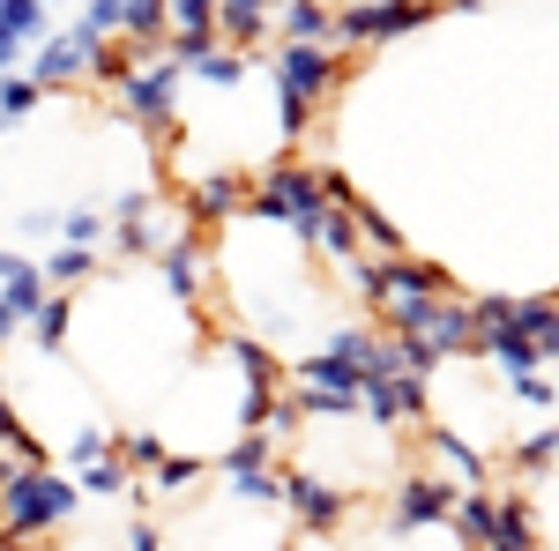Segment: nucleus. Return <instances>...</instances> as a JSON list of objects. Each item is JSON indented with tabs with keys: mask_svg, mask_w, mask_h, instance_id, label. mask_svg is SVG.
<instances>
[{
	"mask_svg": "<svg viewBox=\"0 0 559 551\" xmlns=\"http://www.w3.org/2000/svg\"><path fill=\"white\" fill-rule=\"evenodd\" d=\"M75 507H83L75 477H60L52 463L0 455V544H38L45 529H60Z\"/></svg>",
	"mask_w": 559,
	"mask_h": 551,
	"instance_id": "nucleus-1",
	"label": "nucleus"
},
{
	"mask_svg": "<svg viewBox=\"0 0 559 551\" xmlns=\"http://www.w3.org/2000/svg\"><path fill=\"white\" fill-rule=\"evenodd\" d=\"M455 291V276L440 268V261H418V254H388L373 261V313L388 321V336H418L432 321V306Z\"/></svg>",
	"mask_w": 559,
	"mask_h": 551,
	"instance_id": "nucleus-2",
	"label": "nucleus"
},
{
	"mask_svg": "<svg viewBox=\"0 0 559 551\" xmlns=\"http://www.w3.org/2000/svg\"><path fill=\"white\" fill-rule=\"evenodd\" d=\"M321 209H329V202H321V171L313 165H269V171H254V187H247V216L284 224L292 239H306Z\"/></svg>",
	"mask_w": 559,
	"mask_h": 551,
	"instance_id": "nucleus-3",
	"label": "nucleus"
},
{
	"mask_svg": "<svg viewBox=\"0 0 559 551\" xmlns=\"http://www.w3.org/2000/svg\"><path fill=\"white\" fill-rule=\"evenodd\" d=\"M440 15V0H350V8H329V38L344 45H388L403 31H418Z\"/></svg>",
	"mask_w": 559,
	"mask_h": 551,
	"instance_id": "nucleus-4",
	"label": "nucleus"
},
{
	"mask_svg": "<svg viewBox=\"0 0 559 551\" xmlns=\"http://www.w3.org/2000/svg\"><path fill=\"white\" fill-rule=\"evenodd\" d=\"M179 83H187V68L150 52V68H134L128 83H120V105H128V120H134L142 134H173V120H179Z\"/></svg>",
	"mask_w": 559,
	"mask_h": 551,
	"instance_id": "nucleus-5",
	"label": "nucleus"
},
{
	"mask_svg": "<svg viewBox=\"0 0 559 551\" xmlns=\"http://www.w3.org/2000/svg\"><path fill=\"white\" fill-rule=\"evenodd\" d=\"M276 507H292V522H299L306 537H336L350 514V492L329 484V477H313V469H284L276 477Z\"/></svg>",
	"mask_w": 559,
	"mask_h": 551,
	"instance_id": "nucleus-6",
	"label": "nucleus"
},
{
	"mask_svg": "<svg viewBox=\"0 0 559 551\" xmlns=\"http://www.w3.org/2000/svg\"><path fill=\"white\" fill-rule=\"evenodd\" d=\"M276 440L269 432H239L224 455H216V477H224V492L231 500H261V507H276Z\"/></svg>",
	"mask_w": 559,
	"mask_h": 551,
	"instance_id": "nucleus-7",
	"label": "nucleus"
},
{
	"mask_svg": "<svg viewBox=\"0 0 559 551\" xmlns=\"http://www.w3.org/2000/svg\"><path fill=\"white\" fill-rule=\"evenodd\" d=\"M269 75L284 97H306V105H321L329 89L344 83V60L329 52V45H306V38H284V52L269 60Z\"/></svg>",
	"mask_w": 559,
	"mask_h": 551,
	"instance_id": "nucleus-8",
	"label": "nucleus"
},
{
	"mask_svg": "<svg viewBox=\"0 0 559 551\" xmlns=\"http://www.w3.org/2000/svg\"><path fill=\"white\" fill-rule=\"evenodd\" d=\"M455 492H463V484H448V477H432V469H411V477H395V514H388V529H395V537H411V529H432V522H448Z\"/></svg>",
	"mask_w": 559,
	"mask_h": 551,
	"instance_id": "nucleus-9",
	"label": "nucleus"
},
{
	"mask_svg": "<svg viewBox=\"0 0 559 551\" xmlns=\"http://www.w3.org/2000/svg\"><path fill=\"white\" fill-rule=\"evenodd\" d=\"M358 418H373L381 432H403V424H418V418H426V381H418V373L366 381V387H358Z\"/></svg>",
	"mask_w": 559,
	"mask_h": 551,
	"instance_id": "nucleus-10",
	"label": "nucleus"
},
{
	"mask_svg": "<svg viewBox=\"0 0 559 551\" xmlns=\"http://www.w3.org/2000/svg\"><path fill=\"white\" fill-rule=\"evenodd\" d=\"M247 171H202L194 187H187V216H194V231H216V224H231V216L247 209Z\"/></svg>",
	"mask_w": 559,
	"mask_h": 551,
	"instance_id": "nucleus-11",
	"label": "nucleus"
},
{
	"mask_svg": "<svg viewBox=\"0 0 559 551\" xmlns=\"http://www.w3.org/2000/svg\"><path fill=\"white\" fill-rule=\"evenodd\" d=\"M150 261H157V276H165V291L194 306V298H202V268H210V231H179L173 247H157Z\"/></svg>",
	"mask_w": 559,
	"mask_h": 551,
	"instance_id": "nucleus-12",
	"label": "nucleus"
},
{
	"mask_svg": "<svg viewBox=\"0 0 559 551\" xmlns=\"http://www.w3.org/2000/svg\"><path fill=\"white\" fill-rule=\"evenodd\" d=\"M426 447H432V477H448V484H463V492H477V484H485V477H492V463H485V455H477L471 440H463V432H455V424H426Z\"/></svg>",
	"mask_w": 559,
	"mask_h": 551,
	"instance_id": "nucleus-13",
	"label": "nucleus"
},
{
	"mask_svg": "<svg viewBox=\"0 0 559 551\" xmlns=\"http://www.w3.org/2000/svg\"><path fill=\"white\" fill-rule=\"evenodd\" d=\"M418 336L432 343V358H440V366H448V358H471V336H477V328H471V298L448 291L440 306H432V321L418 328Z\"/></svg>",
	"mask_w": 559,
	"mask_h": 551,
	"instance_id": "nucleus-14",
	"label": "nucleus"
},
{
	"mask_svg": "<svg viewBox=\"0 0 559 551\" xmlns=\"http://www.w3.org/2000/svg\"><path fill=\"white\" fill-rule=\"evenodd\" d=\"M485 551H545L530 500H492V537H485Z\"/></svg>",
	"mask_w": 559,
	"mask_h": 551,
	"instance_id": "nucleus-15",
	"label": "nucleus"
},
{
	"mask_svg": "<svg viewBox=\"0 0 559 551\" xmlns=\"http://www.w3.org/2000/svg\"><path fill=\"white\" fill-rule=\"evenodd\" d=\"M0 298H8V306H15L23 321H31V313L45 306V276H38V261L15 254V247H0Z\"/></svg>",
	"mask_w": 559,
	"mask_h": 551,
	"instance_id": "nucleus-16",
	"label": "nucleus"
},
{
	"mask_svg": "<svg viewBox=\"0 0 559 551\" xmlns=\"http://www.w3.org/2000/svg\"><path fill=\"white\" fill-rule=\"evenodd\" d=\"M471 350L485 358V366H500V373H530V366H545V358H537V343L515 336V328H477Z\"/></svg>",
	"mask_w": 559,
	"mask_h": 551,
	"instance_id": "nucleus-17",
	"label": "nucleus"
},
{
	"mask_svg": "<svg viewBox=\"0 0 559 551\" xmlns=\"http://www.w3.org/2000/svg\"><path fill=\"white\" fill-rule=\"evenodd\" d=\"M448 537H455L463 551H485V537H492V492H485V484H477V492H455Z\"/></svg>",
	"mask_w": 559,
	"mask_h": 551,
	"instance_id": "nucleus-18",
	"label": "nucleus"
},
{
	"mask_svg": "<svg viewBox=\"0 0 559 551\" xmlns=\"http://www.w3.org/2000/svg\"><path fill=\"white\" fill-rule=\"evenodd\" d=\"M306 247H313L321 261H336V268L358 261V224H350V209H321V216H313V231H306Z\"/></svg>",
	"mask_w": 559,
	"mask_h": 551,
	"instance_id": "nucleus-19",
	"label": "nucleus"
},
{
	"mask_svg": "<svg viewBox=\"0 0 559 551\" xmlns=\"http://www.w3.org/2000/svg\"><path fill=\"white\" fill-rule=\"evenodd\" d=\"M75 75H83V45H75V38H45L38 60H31V83H38V89H68Z\"/></svg>",
	"mask_w": 559,
	"mask_h": 551,
	"instance_id": "nucleus-20",
	"label": "nucleus"
},
{
	"mask_svg": "<svg viewBox=\"0 0 559 551\" xmlns=\"http://www.w3.org/2000/svg\"><path fill=\"white\" fill-rule=\"evenodd\" d=\"M261 31H269V0H216V38H231L239 52H254Z\"/></svg>",
	"mask_w": 559,
	"mask_h": 551,
	"instance_id": "nucleus-21",
	"label": "nucleus"
},
{
	"mask_svg": "<svg viewBox=\"0 0 559 551\" xmlns=\"http://www.w3.org/2000/svg\"><path fill=\"white\" fill-rule=\"evenodd\" d=\"M75 492H83V500H128V492H134V469L120 463V455H97V463L75 469Z\"/></svg>",
	"mask_w": 559,
	"mask_h": 551,
	"instance_id": "nucleus-22",
	"label": "nucleus"
},
{
	"mask_svg": "<svg viewBox=\"0 0 559 551\" xmlns=\"http://www.w3.org/2000/svg\"><path fill=\"white\" fill-rule=\"evenodd\" d=\"M187 68H194L202 83H216V89H239L261 60H254V52H239V45H210V52H202V60H187Z\"/></svg>",
	"mask_w": 559,
	"mask_h": 551,
	"instance_id": "nucleus-23",
	"label": "nucleus"
},
{
	"mask_svg": "<svg viewBox=\"0 0 559 551\" xmlns=\"http://www.w3.org/2000/svg\"><path fill=\"white\" fill-rule=\"evenodd\" d=\"M552 463H559V432H552V418H537V432L515 447V477H530V484H552Z\"/></svg>",
	"mask_w": 559,
	"mask_h": 551,
	"instance_id": "nucleus-24",
	"label": "nucleus"
},
{
	"mask_svg": "<svg viewBox=\"0 0 559 551\" xmlns=\"http://www.w3.org/2000/svg\"><path fill=\"white\" fill-rule=\"evenodd\" d=\"M38 276H45V291H75V284L97 276V247H52V261H45Z\"/></svg>",
	"mask_w": 559,
	"mask_h": 551,
	"instance_id": "nucleus-25",
	"label": "nucleus"
},
{
	"mask_svg": "<svg viewBox=\"0 0 559 551\" xmlns=\"http://www.w3.org/2000/svg\"><path fill=\"white\" fill-rule=\"evenodd\" d=\"M23 328H31V336L45 343V358H52V350L68 343V328H75V298H68V291H45V306L23 321Z\"/></svg>",
	"mask_w": 559,
	"mask_h": 551,
	"instance_id": "nucleus-26",
	"label": "nucleus"
},
{
	"mask_svg": "<svg viewBox=\"0 0 559 551\" xmlns=\"http://www.w3.org/2000/svg\"><path fill=\"white\" fill-rule=\"evenodd\" d=\"M292 410H299V418L350 424V418H358V395H350V387H306V381H299V395H292Z\"/></svg>",
	"mask_w": 559,
	"mask_h": 551,
	"instance_id": "nucleus-27",
	"label": "nucleus"
},
{
	"mask_svg": "<svg viewBox=\"0 0 559 551\" xmlns=\"http://www.w3.org/2000/svg\"><path fill=\"white\" fill-rule=\"evenodd\" d=\"M350 224H358V231H366V239H358V247H373V254H411V239H403V231H395V224H388L381 209H373V202H366V194H358V202H350Z\"/></svg>",
	"mask_w": 559,
	"mask_h": 551,
	"instance_id": "nucleus-28",
	"label": "nucleus"
},
{
	"mask_svg": "<svg viewBox=\"0 0 559 551\" xmlns=\"http://www.w3.org/2000/svg\"><path fill=\"white\" fill-rule=\"evenodd\" d=\"M202 484V463L194 455H157L150 463V500H179V492H194Z\"/></svg>",
	"mask_w": 559,
	"mask_h": 551,
	"instance_id": "nucleus-29",
	"label": "nucleus"
},
{
	"mask_svg": "<svg viewBox=\"0 0 559 551\" xmlns=\"http://www.w3.org/2000/svg\"><path fill=\"white\" fill-rule=\"evenodd\" d=\"M134 60H150V52H142V45H112V38H97V52H90V75H97L105 89H120V83L134 75Z\"/></svg>",
	"mask_w": 559,
	"mask_h": 551,
	"instance_id": "nucleus-30",
	"label": "nucleus"
},
{
	"mask_svg": "<svg viewBox=\"0 0 559 551\" xmlns=\"http://www.w3.org/2000/svg\"><path fill=\"white\" fill-rule=\"evenodd\" d=\"M120 31L142 52H157V38H165V0H120Z\"/></svg>",
	"mask_w": 559,
	"mask_h": 551,
	"instance_id": "nucleus-31",
	"label": "nucleus"
},
{
	"mask_svg": "<svg viewBox=\"0 0 559 551\" xmlns=\"http://www.w3.org/2000/svg\"><path fill=\"white\" fill-rule=\"evenodd\" d=\"M0 455H15V463H45V440H38V432H23L15 403H8V387H0Z\"/></svg>",
	"mask_w": 559,
	"mask_h": 551,
	"instance_id": "nucleus-32",
	"label": "nucleus"
},
{
	"mask_svg": "<svg viewBox=\"0 0 559 551\" xmlns=\"http://www.w3.org/2000/svg\"><path fill=\"white\" fill-rule=\"evenodd\" d=\"M284 38H306V45H329V8L321 0H284Z\"/></svg>",
	"mask_w": 559,
	"mask_h": 551,
	"instance_id": "nucleus-33",
	"label": "nucleus"
},
{
	"mask_svg": "<svg viewBox=\"0 0 559 551\" xmlns=\"http://www.w3.org/2000/svg\"><path fill=\"white\" fill-rule=\"evenodd\" d=\"M38 97H45V89L31 83V75H0V128L31 120V112H38Z\"/></svg>",
	"mask_w": 559,
	"mask_h": 551,
	"instance_id": "nucleus-34",
	"label": "nucleus"
},
{
	"mask_svg": "<svg viewBox=\"0 0 559 551\" xmlns=\"http://www.w3.org/2000/svg\"><path fill=\"white\" fill-rule=\"evenodd\" d=\"M0 31H8L15 45L45 38V0H0Z\"/></svg>",
	"mask_w": 559,
	"mask_h": 551,
	"instance_id": "nucleus-35",
	"label": "nucleus"
},
{
	"mask_svg": "<svg viewBox=\"0 0 559 551\" xmlns=\"http://www.w3.org/2000/svg\"><path fill=\"white\" fill-rule=\"evenodd\" d=\"M508 387H515V403H522V410L552 418V373H545V366H530V373H508Z\"/></svg>",
	"mask_w": 559,
	"mask_h": 551,
	"instance_id": "nucleus-36",
	"label": "nucleus"
},
{
	"mask_svg": "<svg viewBox=\"0 0 559 551\" xmlns=\"http://www.w3.org/2000/svg\"><path fill=\"white\" fill-rule=\"evenodd\" d=\"M165 247L157 231H150V216H134V224H112V254H128V261H150Z\"/></svg>",
	"mask_w": 559,
	"mask_h": 551,
	"instance_id": "nucleus-37",
	"label": "nucleus"
},
{
	"mask_svg": "<svg viewBox=\"0 0 559 551\" xmlns=\"http://www.w3.org/2000/svg\"><path fill=\"white\" fill-rule=\"evenodd\" d=\"M112 455H120L128 469H150L157 455H165V440H157V432H120V440H112Z\"/></svg>",
	"mask_w": 559,
	"mask_h": 551,
	"instance_id": "nucleus-38",
	"label": "nucleus"
},
{
	"mask_svg": "<svg viewBox=\"0 0 559 551\" xmlns=\"http://www.w3.org/2000/svg\"><path fill=\"white\" fill-rule=\"evenodd\" d=\"M105 239V216L97 209H68L60 216V247H97Z\"/></svg>",
	"mask_w": 559,
	"mask_h": 551,
	"instance_id": "nucleus-39",
	"label": "nucleus"
},
{
	"mask_svg": "<svg viewBox=\"0 0 559 551\" xmlns=\"http://www.w3.org/2000/svg\"><path fill=\"white\" fill-rule=\"evenodd\" d=\"M276 128H284V142H299V134L313 128V105H306V97H284V89H276Z\"/></svg>",
	"mask_w": 559,
	"mask_h": 551,
	"instance_id": "nucleus-40",
	"label": "nucleus"
},
{
	"mask_svg": "<svg viewBox=\"0 0 559 551\" xmlns=\"http://www.w3.org/2000/svg\"><path fill=\"white\" fill-rule=\"evenodd\" d=\"M97 455H112V440H105V424H83V432L68 440V463L83 469V463H97Z\"/></svg>",
	"mask_w": 559,
	"mask_h": 551,
	"instance_id": "nucleus-41",
	"label": "nucleus"
},
{
	"mask_svg": "<svg viewBox=\"0 0 559 551\" xmlns=\"http://www.w3.org/2000/svg\"><path fill=\"white\" fill-rule=\"evenodd\" d=\"M83 31L112 38V31H120V0H90V8H83Z\"/></svg>",
	"mask_w": 559,
	"mask_h": 551,
	"instance_id": "nucleus-42",
	"label": "nucleus"
},
{
	"mask_svg": "<svg viewBox=\"0 0 559 551\" xmlns=\"http://www.w3.org/2000/svg\"><path fill=\"white\" fill-rule=\"evenodd\" d=\"M128 551H165V529H157V522H134V529H128Z\"/></svg>",
	"mask_w": 559,
	"mask_h": 551,
	"instance_id": "nucleus-43",
	"label": "nucleus"
},
{
	"mask_svg": "<svg viewBox=\"0 0 559 551\" xmlns=\"http://www.w3.org/2000/svg\"><path fill=\"white\" fill-rule=\"evenodd\" d=\"M8 336H23V313H15V306L0 298V343H8Z\"/></svg>",
	"mask_w": 559,
	"mask_h": 551,
	"instance_id": "nucleus-44",
	"label": "nucleus"
},
{
	"mask_svg": "<svg viewBox=\"0 0 559 551\" xmlns=\"http://www.w3.org/2000/svg\"><path fill=\"white\" fill-rule=\"evenodd\" d=\"M15 52H23V45H15V38H8V31H0V75L15 68Z\"/></svg>",
	"mask_w": 559,
	"mask_h": 551,
	"instance_id": "nucleus-45",
	"label": "nucleus"
},
{
	"mask_svg": "<svg viewBox=\"0 0 559 551\" xmlns=\"http://www.w3.org/2000/svg\"><path fill=\"white\" fill-rule=\"evenodd\" d=\"M440 8H477V0H440Z\"/></svg>",
	"mask_w": 559,
	"mask_h": 551,
	"instance_id": "nucleus-46",
	"label": "nucleus"
},
{
	"mask_svg": "<svg viewBox=\"0 0 559 551\" xmlns=\"http://www.w3.org/2000/svg\"><path fill=\"white\" fill-rule=\"evenodd\" d=\"M276 8H284V0H269V15H276Z\"/></svg>",
	"mask_w": 559,
	"mask_h": 551,
	"instance_id": "nucleus-47",
	"label": "nucleus"
}]
</instances>
